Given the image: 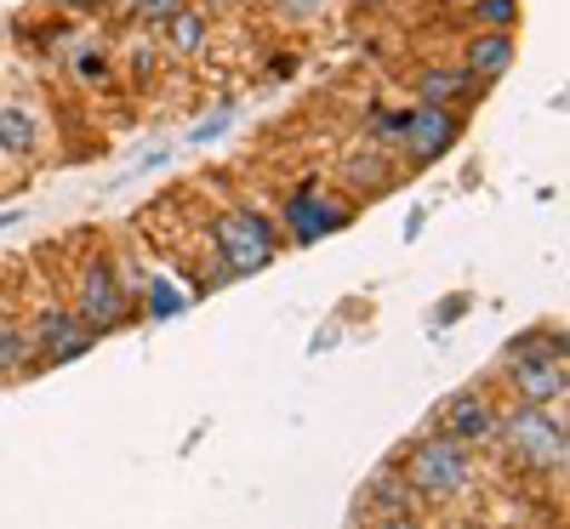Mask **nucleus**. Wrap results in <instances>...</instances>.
Segmentation results:
<instances>
[{
    "label": "nucleus",
    "instance_id": "nucleus-1",
    "mask_svg": "<svg viewBox=\"0 0 570 529\" xmlns=\"http://www.w3.org/2000/svg\"><path fill=\"white\" fill-rule=\"evenodd\" d=\"M564 325H537L508 342V388L519 405H564L570 370H564Z\"/></svg>",
    "mask_w": 570,
    "mask_h": 529
},
{
    "label": "nucleus",
    "instance_id": "nucleus-2",
    "mask_svg": "<svg viewBox=\"0 0 570 529\" xmlns=\"http://www.w3.org/2000/svg\"><path fill=\"white\" fill-rule=\"evenodd\" d=\"M497 432L508 439V456L531 472H564L570 461V432H564V410L553 405H513L497 410Z\"/></svg>",
    "mask_w": 570,
    "mask_h": 529
},
{
    "label": "nucleus",
    "instance_id": "nucleus-3",
    "mask_svg": "<svg viewBox=\"0 0 570 529\" xmlns=\"http://www.w3.org/2000/svg\"><path fill=\"white\" fill-rule=\"evenodd\" d=\"M405 478L416 485L422 501H456L468 485H473V450L445 439V432H428V439H416L405 456H400Z\"/></svg>",
    "mask_w": 570,
    "mask_h": 529
},
{
    "label": "nucleus",
    "instance_id": "nucleus-4",
    "mask_svg": "<svg viewBox=\"0 0 570 529\" xmlns=\"http://www.w3.org/2000/svg\"><path fill=\"white\" fill-rule=\"evenodd\" d=\"M212 246H217V262L228 268V279H246V273H263L279 257V228L240 206V211H223L212 222Z\"/></svg>",
    "mask_w": 570,
    "mask_h": 529
},
{
    "label": "nucleus",
    "instance_id": "nucleus-5",
    "mask_svg": "<svg viewBox=\"0 0 570 529\" xmlns=\"http://www.w3.org/2000/svg\"><path fill=\"white\" fill-rule=\"evenodd\" d=\"M348 222H354V206L337 200V194H325L320 177H303L292 194H285V206H279V233H292L297 246H320L325 233H343Z\"/></svg>",
    "mask_w": 570,
    "mask_h": 529
},
{
    "label": "nucleus",
    "instance_id": "nucleus-6",
    "mask_svg": "<svg viewBox=\"0 0 570 529\" xmlns=\"http://www.w3.org/2000/svg\"><path fill=\"white\" fill-rule=\"evenodd\" d=\"M23 330H29V348H35L40 365H75V359L91 353V342H98V330L69 308H40Z\"/></svg>",
    "mask_w": 570,
    "mask_h": 529
},
{
    "label": "nucleus",
    "instance_id": "nucleus-7",
    "mask_svg": "<svg viewBox=\"0 0 570 529\" xmlns=\"http://www.w3.org/2000/svg\"><path fill=\"white\" fill-rule=\"evenodd\" d=\"M456 137H462V114H456V109H428V103L405 109V137H400V149H405L411 166H434L440 154L456 149Z\"/></svg>",
    "mask_w": 570,
    "mask_h": 529
},
{
    "label": "nucleus",
    "instance_id": "nucleus-8",
    "mask_svg": "<svg viewBox=\"0 0 570 529\" xmlns=\"http://www.w3.org/2000/svg\"><path fill=\"white\" fill-rule=\"evenodd\" d=\"M126 313H131V291L120 285L115 262H86V273H80V319L91 330H109Z\"/></svg>",
    "mask_w": 570,
    "mask_h": 529
},
{
    "label": "nucleus",
    "instance_id": "nucleus-9",
    "mask_svg": "<svg viewBox=\"0 0 570 529\" xmlns=\"http://www.w3.org/2000/svg\"><path fill=\"white\" fill-rule=\"evenodd\" d=\"M434 432H445V439H456V445H485V439H497V405L485 399V393H456V399H445L440 405V416H434Z\"/></svg>",
    "mask_w": 570,
    "mask_h": 529
},
{
    "label": "nucleus",
    "instance_id": "nucleus-10",
    "mask_svg": "<svg viewBox=\"0 0 570 529\" xmlns=\"http://www.w3.org/2000/svg\"><path fill=\"white\" fill-rule=\"evenodd\" d=\"M411 91H416V103H428V109H462V103L480 98V80H473L462 63H428V69H416Z\"/></svg>",
    "mask_w": 570,
    "mask_h": 529
},
{
    "label": "nucleus",
    "instance_id": "nucleus-11",
    "mask_svg": "<svg viewBox=\"0 0 570 529\" xmlns=\"http://www.w3.org/2000/svg\"><path fill=\"white\" fill-rule=\"evenodd\" d=\"M513 52H519V40L508 29H473L468 34V52H462V69L485 86V80H502L513 69Z\"/></svg>",
    "mask_w": 570,
    "mask_h": 529
},
{
    "label": "nucleus",
    "instance_id": "nucleus-12",
    "mask_svg": "<svg viewBox=\"0 0 570 529\" xmlns=\"http://www.w3.org/2000/svg\"><path fill=\"white\" fill-rule=\"evenodd\" d=\"M40 142H46V131H40L35 109H23V103H0V154H7V160H35V154H40Z\"/></svg>",
    "mask_w": 570,
    "mask_h": 529
},
{
    "label": "nucleus",
    "instance_id": "nucleus-13",
    "mask_svg": "<svg viewBox=\"0 0 570 529\" xmlns=\"http://www.w3.org/2000/svg\"><path fill=\"white\" fill-rule=\"evenodd\" d=\"M416 485L405 478V467L400 461H389V467H376V478L365 485V507L371 512H416Z\"/></svg>",
    "mask_w": 570,
    "mask_h": 529
},
{
    "label": "nucleus",
    "instance_id": "nucleus-14",
    "mask_svg": "<svg viewBox=\"0 0 570 529\" xmlns=\"http://www.w3.org/2000/svg\"><path fill=\"white\" fill-rule=\"evenodd\" d=\"M160 34H166V46H171L177 58H200L206 40H212V18L195 12V7H177V12L160 23Z\"/></svg>",
    "mask_w": 570,
    "mask_h": 529
},
{
    "label": "nucleus",
    "instance_id": "nucleus-15",
    "mask_svg": "<svg viewBox=\"0 0 570 529\" xmlns=\"http://www.w3.org/2000/svg\"><path fill=\"white\" fill-rule=\"evenodd\" d=\"M343 177L354 182V188H365V194H383V188H394V166L376 154V149H365V154H354L348 166H343Z\"/></svg>",
    "mask_w": 570,
    "mask_h": 529
},
{
    "label": "nucleus",
    "instance_id": "nucleus-16",
    "mask_svg": "<svg viewBox=\"0 0 570 529\" xmlns=\"http://www.w3.org/2000/svg\"><path fill=\"white\" fill-rule=\"evenodd\" d=\"M23 365H35L29 330H23V325H12L7 313H0V376H7V370H23Z\"/></svg>",
    "mask_w": 570,
    "mask_h": 529
},
{
    "label": "nucleus",
    "instance_id": "nucleus-17",
    "mask_svg": "<svg viewBox=\"0 0 570 529\" xmlns=\"http://www.w3.org/2000/svg\"><path fill=\"white\" fill-rule=\"evenodd\" d=\"M473 29H519V0H468Z\"/></svg>",
    "mask_w": 570,
    "mask_h": 529
},
{
    "label": "nucleus",
    "instance_id": "nucleus-18",
    "mask_svg": "<svg viewBox=\"0 0 570 529\" xmlns=\"http://www.w3.org/2000/svg\"><path fill=\"white\" fill-rule=\"evenodd\" d=\"M75 74H80L86 86H109L115 69H109V58H104V46H91V40L75 46Z\"/></svg>",
    "mask_w": 570,
    "mask_h": 529
},
{
    "label": "nucleus",
    "instance_id": "nucleus-19",
    "mask_svg": "<svg viewBox=\"0 0 570 529\" xmlns=\"http://www.w3.org/2000/svg\"><path fill=\"white\" fill-rule=\"evenodd\" d=\"M183 302H188V297L177 291L171 279H160V273L149 279V319H177V313H183Z\"/></svg>",
    "mask_w": 570,
    "mask_h": 529
},
{
    "label": "nucleus",
    "instance_id": "nucleus-20",
    "mask_svg": "<svg viewBox=\"0 0 570 529\" xmlns=\"http://www.w3.org/2000/svg\"><path fill=\"white\" fill-rule=\"evenodd\" d=\"M268 7H274L279 23H314V18L331 7V0H268Z\"/></svg>",
    "mask_w": 570,
    "mask_h": 529
},
{
    "label": "nucleus",
    "instance_id": "nucleus-21",
    "mask_svg": "<svg viewBox=\"0 0 570 529\" xmlns=\"http://www.w3.org/2000/svg\"><path fill=\"white\" fill-rule=\"evenodd\" d=\"M177 7H188V0H131L126 12H131V18H142V23H166Z\"/></svg>",
    "mask_w": 570,
    "mask_h": 529
},
{
    "label": "nucleus",
    "instance_id": "nucleus-22",
    "mask_svg": "<svg viewBox=\"0 0 570 529\" xmlns=\"http://www.w3.org/2000/svg\"><path fill=\"white\" fill-rule=\"evenodd\" d=\"M365 529H422V523H416V512H376Z\"/></svg>",
    "mask_w": 570,
    "mask_h": 529
},
{
    "label": "nucleus",
    "instance_id": "nucleus-23",
    "mask_svg": "<svg viewBox=\"0 0 570 529\" xmlns=\"http://www.w3.org/2000/svg\"><path fill=\"white\" fill-rule=\"evenodd\" d=\"M228 114H234V109H223V114H212L206 126H195V142H212V137H217V131L228 126Z\"/></svg>",
    "mask_w": 570,
    "mask_h": 529
},
{
    "label": "nucleus",
    "instance_id": "nucleus-24",
    "mask_svg": "<svg viewBox=\"0 0 570 529\" xmlns=\"http://www.w3.org/2000/svg\"><path fill=\"white\" fill-rule=\"evenodd\" d=\"M131 69H137V80H149V74H155V52H149V46H142V52L131 58Z\"/></svg>",
    "mask_w": 570,
    "mask_h": 529
},
{
    "label": "nucleus",
    "instance_id": "nucleus-25",
    "mask_svg": "<svg viewBox=\"0 0 570 529\" xmlns=\"http://www.w3.org/2000/svg\"><path fill=\"white\" fill-rule=\"evenodd\" d=\"M52 7H58V12H98L104 0H52Z\"/></svg>",
    "mask_w": 570,
    "mask_h": 529
},
{
    "label": "nucleus",
    "instance_id": "nucleus-26",
    "mask_svg": "<svg viewBox=\"0 0 570 529\" xmlns=\"http://www.w3.org/2000/svg\"><path fill=\"white\" fill-rule=\"evenodd\" d=\"M268 69H274V74H297V52H279Z\"/></svg>",
    "mask_w": 570,
    "mask_h": 529
},
{
    "label": "nucleus",
    "instance_id": "nucleus-27",
    "mask_svg": "<svg viewBox=\"0 0 570 529\" xmlns=\"http://www.w3.org/2000/svg\"><path fill=\"white\" fill-rule=\"evenodd\" d=\"M240 0H200V12H234Z\"/></svg>",
    "mask_w": 570,
    "mask_h": 529
},
{
    "label": "nucleus",
    "instance_id": "nucleus-28",
    "mask_svg": "<svg viewBox=\"0 0 570 529\" xmlns=\"http://www.w3.org/2000/svg\"><path fill=\"white\" fill-rule=\"evenodd\" d=\"M18 217H23V211H0V228H18Z\"/></svg>",
    "mask_w": 570,
    "mask_h": 529
}]
</instances>
